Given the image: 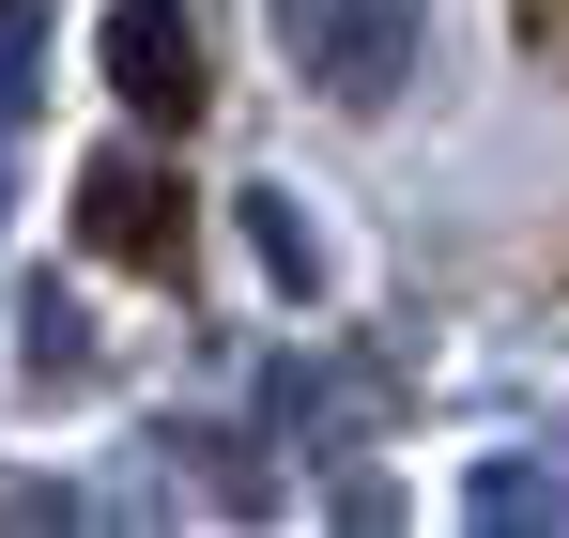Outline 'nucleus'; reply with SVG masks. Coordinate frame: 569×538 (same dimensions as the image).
<instances>
[{
  "label": "nucleus",
  "instance_id": "1",
  "mask_svg": "<svg viewBox=\"0 0 569 538\" xmlns=\"http://www.w3.org/2000/svg\"><path fill=\"white\" fill-rule=\"evenodd\" d=\"M78 247L123 277H170L186 262V170H154V155H108L93 185H78Z\"/></svg>",
  "mask_w": 569,
  "mask_h": 538
},
{
  "label": "nucleus",
  "instance_id": "2",
  "mask_svg": "<svg viewBox=\"0 0 569 538\" xmlns=\"http://www.w3.org/2000/svg\"><path fill=\"white\" fill-rule=\"evenodd\" d=\"M108 92H123L139 123H170V139L200 123V31L170 0H108Z\"/></svg>",
  "mask_w": 569,
  "mask_h": 538
},
{
  "label": "nucleus",
  "instance_id": "3",
  "mask_svg": "<svg viewBox=\"0 0 569 538\" xmlns=\"http://www.w3.org/2000/svg\"><path fill=\"white\" fill-rule=\"evenodd\" d=\"M523 31H539V47H555V62H569V0H523Z\"/></svg>",
  "mask_w": 569,
  "mask_h": 538
}]
</instances>
